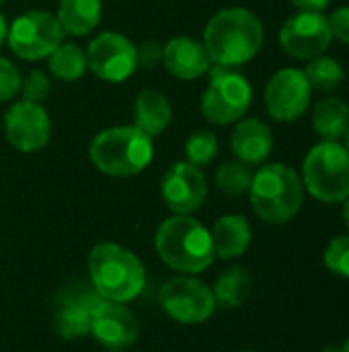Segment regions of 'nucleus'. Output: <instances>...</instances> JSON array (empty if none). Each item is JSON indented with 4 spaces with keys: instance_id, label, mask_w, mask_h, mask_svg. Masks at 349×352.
<instances>
[{
    "instance_id": "obj_1",
    "label": "nucleus",
    "mask_w": 349,
    "mask_h": 352,
    "mask_svg": "<svg viewBox=\"0 0 349 352\" xmlns=\"http://www.w3.org/2000/svg\"><path fill=\"white\" fill-rule=\"evenodd\" d=\"M265 29L261 19L243 6L218 10L204 29V47L212 66L237 68L251 62L263 47Z\"/></svg>"
},
{
    "instance_id": "obj_2",
    "label": "nucleus",
    "mask_w": 349,
    "mask_h": 352,
    "mask_svg": "<svg viewBox=\"0 0 349 352\" xmlns=\"http://www.w3.org/2000/svg\"><path fill=\"white\" fill-rule=\"evenodd\" d=\"M154 248L163 264L179 274H200L214 262L210 229L191 214L165 219L154 235Z\"/></svg>"
},
{
    "instance_id": "obj_3",
    "label": "nucleus",
    "mask_w": 349,
    "mask_h": 352,
    "mask_svg": "<svg viewBox=\"0 0 349 352\" xmlns=\"http://www.w3.org/2000/svg\"><path fill=\"white\" fill-rule=\"evenodd\" d=\"M88 278L95 293L113 303H130L146 287V268L128 248L103 241L88 254Z\"/></svg>"
},
{
    "instance_id": "obj_4",
    "label": "nucleus",
    "mask_w": 349,
    "mask_h": 352,
    "mask_svg": "<svg viewBox=\"0 0 349 352\" xmlns=\"http://www.w3.org/2000/svg\"><path fill=\"white\" fill-rule=\"evenodd\" d=\"M249 200L253 212L267 225L290 223L304 204L300 175L284 163L261 165L251 179Z\"/></svg>"
},
{
    "instance_id": "obj_5",
    "label": "nucleus",
    "mask_w": 349,
    "mask_h": 352,
    "mask_svg": "<svg viewBox=\"0 0 349 352\" xmlns=\"http://www.w3.org/2000/svg\"><path fill=\"white\" fill-rule=\"evenodd\" d=\"M93 165L111 177H132L142 173L154 159V140L136 128L113 126L101 130L88 146Z\"/></svg>"
},
{
    "instance_id": "obj_6",
    "label": "nucleus",
    "mask_w": 349,
    "mask_h": 352,
    "mask_svg": "<svg viewBox=\"0 0 349 352\" xmlns=\"http://www.w3.org/2000/svg\"><path fill=\"white\" fill-rule=\"evenodd\" d=\"M304 190L323 204H339L349 196V153L339 140L317 142L302 161Z\"/></svg>"
},
{
    "instance_id": "obj_7",
    "label": "nucleus",
    "mask_w": 349,
    "mask_h": 352,
    "mask_svg": "<svg viewBox=\"0 0 349 352\" xmlns=\"http://www.w3.org/2000/svg\"><path fill=\"white\" fill-rule=\"evenodd\" d=\"M253 103V87L232 68L212 66L210 82L202 95V116L216 126H228L243 120Z\"/></svg>"
},
{
    "instance_id": "obj_8",
    "label": "nucleus",
    "mask_w": 349,
    "mask_h": 352,
    "mask_svg": "<svg viewBox=\"0 0 349 352\" xmlns=\"http://www.w3.org/2000/svg\"><path fill=\"white\" fill-rule=\"evenodd\" d=\"M64 29L58 16L49 10H27L19 14L6 33L10 52L27 62L47 60L49 54L64 41Z\"/></svg>"
},
{
    "instance_id": "obj_9",
    "label": "nucleus",
    "mask_w": 349,
    "mask_h": 352,
    "mask_svg": "<svg viewBox=\"0 0 349 352\" xmlns=\"http://www.w3.org/2000/svg\"><path fill=\"white\" fill-rule=\"evenodd\" d=\"M158 303L171 320L183 326L206 324L216 311L212 289L193 274H181L167 280L158 291Z\"/></svg>"
},
{
    "instance_id": "obj_10",
    "label": "nucleus",
    "mask_w": 349,
    "mask_h": 352,
    "mask_svg": "<svg viewBox=\"0 0 349 352\" xmlns=\"http://www.w3.org/2000/svg\"><path fill=\"white\" fill-rule=\"evenodd\" d=\"M84 52L88 70L105 82H123L138 70L136 43L123 33L103 31Z\"/></svg>"
},
{
    "instance_id": "obj_11",
    "label": "nucleus",
    "mask_w": 349,
    "mask_h": 352,
    "mask_svg": "<svg viewBox=\"0 0 349 352\" xmlns=\"http://www.w3.org/2000/svg\"><path fill=\"white\" fill-rule=\"evenodd\" d=\"M311 82L300 68H282L265 85L263 101L267 113L282 124L300 120L311 105Z\"/></svg>"
},
{
    "instance_id": "obj_12",
    "label": "nucleus",
    "mask_w": 349,
    "mask_h": 352,
    "mask_svg": "<svg viewBox=\"0 0 349 352\" xmlns=\"http://www.w3.org/2000/svg\"><path fill=\"white\" fill-rule=\"evenodd\" d=\"M280 47L294 60H313L323 56L331 41V27L329 19L323 12H306L298 10L280 29L278 35Z\"/></svg>"
},
{
    "instance_id": "obj_13",
    "label": "nucleus",
    "mask_w": 349,
    "mask_h": 352,
    "mask_svg": "<svg viewBox=\"0 0 349 352\" xmlns=\"http://www.w3.org/2000/svg\"><path fill=\"white\" fill-rule=\"evenodd\" d=\"M160 196L173 214H193L208 198V182L200 167L179 161L160 179Z\"/></svg>"
},
{
    "instance_id": "obj_14",
    "label": "nucleus",
    "mask_w": 349,
    "mask_h": 352,
    "mask_svg": "<svg viewBox=\"0 0 349 352\" xmlns=\"http://www.w3.org/2000/svg\"><path fill=\"white\" fill-rule=\"evenodd\" d=\"M4 134L19 153H37L45 148L51 138V120L47 109L29 101L12 103L4 113Z\"/></svg>"
},
{
    "instance_id": "obj_15",
    "label": "nucleus",
    "mask_w": 349,
    "mask_h": 352,
    "mask_svg": "<svg viewBox=\"0 0 349 352\" xmlns=\"http://www.w3.org/2000/svg\"><path fill=\"white\" fill-rule=\"evenodd\" d=\"M91 334L105 349L119 352L136 344L140 334V324L134 311L125 307V303L99 299L93 309Z\"/></svg>"
},
{
    "instance_id": "obj_16",
    "label": "nucleus",
    "mask_w": 349,
    "mask_h": 352,
    "mask_svg": "<svg viewBox=\"0 0 349 352\" xmlns=\"http://www.w3.org/2000/svg\"><path fill=\"white\" fill-rule=\"evenodd\" d=\"M101 297L91 291H72L66 289L62 291L56 301H53V311H51V324L53 330L64 338V340H78L86 334H91V320H93V309Z\"/></svg>"
},
{
    "instance_id": "obj_17",
    "label": "nucleus",
    "mask_w": 349,
    "mask_h": 352,
    "mask_svg": "<svg viewBox=\"0 0 349 352\" xmlns=\"http://www.w3.org/2000/svg\"><path fill=\"white\" fill-rule=\"evenodd\" d=\"M163 66L179 80H197L212 70V60L200 39L177 35L163 45Z\"/></svg>"
},
{
    "instance_id": "obj_18",
    "label": "nucleus",
    "mask_w": 349,
    "mask_h": 352,
    "mask_svg": "<svg viewBox=\"0 0 349 352\" xmlns=\"http://www.w3.org/2000/svg\"><path fill=\"white\" fill-rule=\"evenodd\" d=\"M230 148L237 161L249 167L263 165L274 151L272 128L259 118H243L230 134Z\"/></svg>"
},
{
    "instance_id": "obj_19",
    "label": "nucleus",
    "mask_w": 349,
    "mask_h": 352,
    "mask_svg": "<svg viewBox=\"0 0 349 352\" xmlns=\"http://www.w3.org/2000/svg\"><path fill=\"white\" fill-rule=\"evenodd\" d=\"M214 256L220 260H237L251 245V225L243 214H224L210 229Z\"/></svg>"
},
{
    "instance_id": "obj_20",
    "label": "nucleus",
    "mask_w": 349,
    "mask_h": 352,
    "mask_svg": "<svg viewBox=\"0 0 349 352\" xmlns=\"http://www.w3.org/2000/svg\"><path fill=\"white\" fill-rule=\"evenodd\" d=\"M132 116H134V126L146 132L150 138H154L169 128L173 118V107L165 93L156 89H144L134 99Z\"/></svg>"
},
{
    "instance_id": "obj_21",
    "label": "nucleus",
    "mask_w": 349,
    "mask_h": 352,
    "mask_svg": "<svg viewBox=\"0 0 349 352\" xmlns=\"http://www.w3.org/2000/svg\"><path fill=\"white\" fill-rule=\"evenodd\" d=\"M101 0H60L56 12L64 33L72 37H84L93 33L101 23Z\"/></svg>"
},
{
    "instance_id": "obj_22",
    "label": "nucleus",
    "mask_w": 349,
    "mask_h": 352,
    "mask_svg": "<svg viewBox=\"0 0 349 352\" xmlns=\"http://www.w3.org/2000/svg\"><path fill=\"white\" fill-rule=\"evenodd\" d=\"M253 291V276L245 266L226 268L214 283L212 293L216 299V307L237 309L241 307Z\"/></svg>"
},
{
    "instance_id": "obj_23",
    "label": "nucleus",
    "mask_w": 349,
    "mask_h": 352,
    "mask_svg": "<svg viewBox=\"0 0 349 352\" xmlns=\"http://www.w3.org/2000/svg\"><path fill=\"white\" fill-rule=\"evenodd\" d=\"M313 128L321 140H341L349 128V105L339 97H325L313 109Z\"/></svg>"
},
{
    "instance_id": "obj_24",
    "label": "nucleus",
    "mask_w": 349,
    "mask_h": 352,
    "mask_svg": "<svg viewBox=\"0 0 349 352\" xmlns=\"http://www.w3.org/2000/svg\"><path fill=\"white\" fill-rule=\"evenodd\" d=\"M47 70L53 78L64 82H74L88 70L86 52L72 41H62L47 58Z\"/></svg>"
},
{
    "instance_id": "obj_25",
    "label": "nucleus",
    "mask_w": 349,
    "mask_h": 352,
    "mask_svg": "<svg viewBox=\"0 0 349 352\" xmlns=\"http://www.w3.org/2000/svg\"><path fill=\"white\" fill-rule=\"evenodd\" d=\"M311 89L313 91H321V93H333L337 91L344 80H346V70L344 64L331 56H317L313 60H309V66L304 70Z\"/></svg>"
},
{
    "instance_id": "obj_26",
    "label": "nucleus",
    "mask_w": 349,
    "mask_h": 352,
    "mask_svg": "<svg viewBox=\"0 0 349 352\" xmlns=\"http://www.w3.org/2000/svg\"><path fill=\"white\" fill-rule=\"evenodd\" d=\"M253 171L241 161H226L216 169V186L226 196H243L249 192Z\"/></svg>"
},
{
    "instance_id": "obj_27",
    "label": "nucleus",
    "mask_w": 349,
    "mask_h": 352,
    "mask_svg": "<svg viewBox=\"0 0 349 352\" xmlns=\"http://www.w3.org/2000/svg\"><path fill=\"white\" fill-rule=\"evenodd\" d=\"M218 155V138L210 130H193L185 140L187 163L195 167H208Z\"/></svg>"
},
{
    "instance_id": "obj_28",
    "label": "nucleus",
    "mask_w": 349,
    "mask_h": 352,
    "mask_svg": "<svg viewBox=\"0 0 349 352\" xmlns=\"http://www.w3.org/2000/svg\"><path fill=\"white\" fill-rule=\"evenodd\" d=\"M323 262L335 276L349 278V235H337L329 241L323 254Z\"/></svg>"
},
{
    "instance_id": "obj_29",
    "label": "nucleus",
    "mask_w": 349,
    "mask_h": 352,
    "mask_svg": "<svg viewBox=\"0 0 349 352\" xmlns=\"http://www.w3.org/2000/svg\"><path fill=\"white\" fill-rule=\"evenodd\" d=\"M51 93V80L43 70H31L25 78H21V95L23 101L43 105Z\"/></svg>"
},
{
    "instance_id": "obj_30",
    "label": "nucleus",
    "mask_w": 349,
    "mask_h": 352,
    "mask_svg": "<svg viewBox=\"0 0 349 352\" xmlns=\"http://www.w3.org/2000/svg\"><path fill=\"white\" fill-rule=\"evenodd\" d=\"M21 91V72L8 60L0 56V103L12 101Z\"/></svg>"
},
{
    "instance_id": "obj_31",
    "label": "nucleus",
    "mask_w": 349,
    "mask_h": 352,
    "mask_svg": "<svg viewBox=\"0 0 349 352\" xmlns=\"http://www.w3.org/2000/svg\"><path fill=\"white\" fill-rule=\"evenodd\" d=\"M136 56H138V68L154 70L163 66V43L156 39H146L140 45H136Z\"/></svg>"
},
{
    "instance_id": "obj_32",
    "label": "nucleus",
    "mask_w": 349,
    "mask_h": 352,
    "mask_svg": "<svg viewBox=\"0 0 349 352\" xmlns=\"http://www.w3.org/2000/svg\"><path fill=\"white\" fill-rule=\"evenodd\" d=\"M329 19V27H331V35L333 39H339L341 43L349 45V6H339L331 12Z\"/></svg>"
},
{
    "instance_id": "obj_33",
    "label": "nucleus",
    "mask_w": 349,
    "mask_h": 352,
    "mask_svg": "<svg viewBox=\"0 0 349 352\" xmlns=\"http://www.w3.org/2000/svg\"><path fill=\"white\" fill-rule=\"evenodd\" d=\"M294 8L298 10H306V12H323L331 0H290Z\"/></svg>"
},
{
    "instance_id": "obj_34",
    "label": "nucleus",
    "mask_w": 349,
    "mask_h": 352,
    "mask_svg": "<svg viewBox=\"0 0 349 352\" xmlns=\"http://www.w3.org/2000/svg\"><path fill=\"white\" fill-rule=\"evenodd\" d=\"M6 33H8V23H6L4 14L0 12V47H2V43H6Z\"/></svg>"
},
{
    "instance_id": "obj_35",
    "label": "nucleus",
    "mask_w": 349,
    "mask_h": 352,
    "mask_svg": "<svg viewBox=\"0 0 349 352\" xmlns=\"http://www.w3.org/2000/svg\"><path fill=\"white\" fill-rule=\"evenodd\" d=\"M344 221H346V225H348L349 229V196L344 200Z\"/></svg>"
},
{
    "instance_id": "obj_36",
    "label": "nucleus",
    "mask_w": 349,
    "mask_h": 352,
    "mask_svg": "<svg viewBox=\"0 0 349 352\" xmlns=\"http://www.w3.org/2000/svg\"><path fill=\"white\" fill-rule=\"evenodd\" d=\"M321 352H341V349L339 346H325Z\"/></svg>"
},
{
    "instance_id": "obj_37",
    "label": "nucleus",
    "mask_w": 349,
    "mask_h": 352,
    "mask_svg": "<svg viewBox=\"0 0 349 352\" xmlns=\"http://www.w3.org/2000/svg\"><path fill=\"white\" fill-rule=\"evenodd\" d=\"M344 146L348 148V153H349V128H348V132L344 134Z\"/></svg>"
},
{
    "instance_id": "obj_38",
    "label": "nucleus",
    "mask_w": 349,
    "mask_h": 352,
    "mask_svg": "<svg viewBox=\"0 0 349 352\" xmlns=\"http://www.w3.org/2000/svg\"><path fill=\"white\" fill-rule=\"evenodd\" d=\"M341 352H349V338L344 342V346H341Z\"/></svg>"
},
{
    "instance_id": "obj_39",
    "label": "nucleus",
    "mask_w": 349,
    "mask_h": 352,
    "mask_svg": "<svg viewBox=\"0 0 349 352\" xmlns=\"http://www.w3.org/2000/svg\"><path fill=\"white\" fill-rule=\"evenodd\" d=\"M239 352H255V351H239Z\"/></svg>"
},
{
    "instance_id": "obj_40",
    "label": "nucleus",
    "mask_w": 349,
    "mask_h": 352,
    "mask_svg": "<svg viewBox=\"0 0 349 352\" xmlns=\"http://www.w3.org/2000/svg\"><path fill=\"white\" fill-rule=\"evenodd\" d=\"M2 2H4V0H0V4H2Z\"/></svg>"
},
{
    "instance_id": "obj_41",
    "label": "nucleus",
    "mask_w": 349,
    "mask_h": 352,
    "mask_svg": "<svg viewBox=\"0 0 349 352\" xmlns=\"http://www.w3.org/2000/svg\"><path fill=\"white\" fill-rule=\"evenodd\" d=\"M119 352H121V351H119Z\"/></svg>"
}]
</instances>
